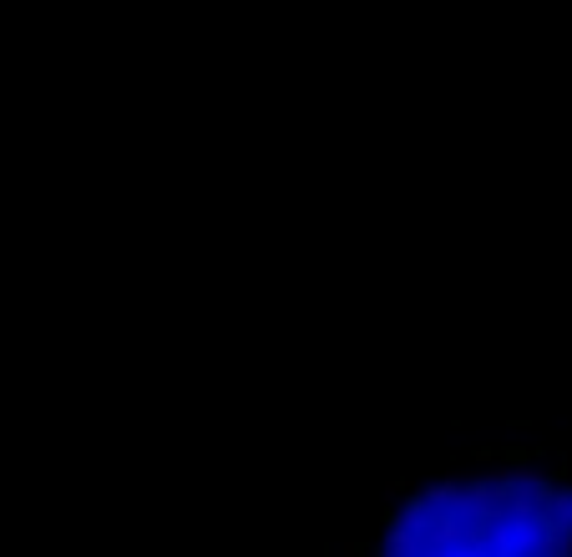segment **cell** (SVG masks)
<instances>
[{
	"label": "cell",
	"instance_id": "6da1fadb",
	"mask_svg": "<svg viewBox=\"0 0 572 557\" xmlns=\"http://www.w3.org/2000/svg\"><path fill=\"white\" fill-rule=\"evenodd\" d=\"M350 557H572V466L537 446H476L400 482Z\"/></svg>",
	"mask_w": 572,
	"mask_h": 557
}]
</instances>
